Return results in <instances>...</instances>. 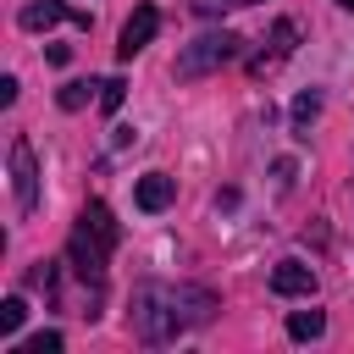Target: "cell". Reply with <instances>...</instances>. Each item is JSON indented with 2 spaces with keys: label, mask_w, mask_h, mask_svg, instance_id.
<instances>
[{
  "label": "cell",
  "mask_w": 354,
  "mask_h": 354,
  "mask_svg": "<svg viewBox=\"0 0 354 354\" xmlns=\"http://www.w3.org/2000/svg\"><path fill=\"white\" fill-rule=\"evenodd\" d=\"M271 288H277L282 299H304V293H315V271H310L304 260H282V266L271 271Z\"/></svg>",
  "instance_id": "cell-6"
},
{
  "label": "cell",
  "mask_w": 354,
  "mask_h": 354,
  "mask_svg": "<svg viewBox=\"0 0 354 354\" xmlns=\"http://www.w3.org/2000/svg\"><path fill=\"white\" fill-rule=\"evenodd\" d=\"M337 6H343V11H354V0H337Z\"/></svg>",
  "instance_id": "cell-16"
},
{
  "label": "cell",
  "mask_w": 354,
  "mask_h": 354,
  "mask_svg": "<svg viewBox=\"0 0 354 354\" xmlns=\"http://www.w3.org/2000/svg\"><path fill=\"white\" fill-rule=\"evenodd\" d=\"M210 293L205 288H166V282H144L138 293H133V332L144 337V343H166V337H177L183 326H194V321H205L210 315Z\"/></svg>",
  "instance_id": "cell-1"
},
{
  "label": "cell",
  "mask_w": 354,
  "mask_h": 354,
  "mask_svg": "<svg viewBox=\"0 0 354 354\" xmlns=\"http://www.w3.org/2000/svg\"><path fill=\"white\" fill-rule=\"evenodd\" d=\"M232 6H254V0H232Z\"/></svg>",
  "instance_id": "cell-17"
},
{
  "label": "cell",
  "mask_w": 354,
  "mask_h": 354,
  "mask_svg": "<svg viewBox=\"0 0 354 354\" xmlns=\"http://www.w3.org/2000/svg\"><path fill=\"white\" fill-rule=\"evenodd\" d=\"M133 199H138V210H166L171 199H177V183L166 177V171H149V177H138V188H133Z\"/></svg>",
  "instance_id": "cell-7"
},
{
  "label": "cell",
  "mask_w": 354,
  "mask_h": 354,
  "mask_svg": "<svg viewBox=\"0 0 354 354\" xmlns=\"http://www.w3.org/2000/svg\"><path fill=\"white\" fill-rule=\"evenodd\" d=\"M238 55V33H199L183 55H177V77H205L216 66H227Z\"/></svg>",
  "instance_id": "cell-3"
},
{
  "label": "cell",
  "mask_w": 354,
  "mask_h": 354,
  "mask_svg": "<svg viewBox=\"0 0 354 354\" xmlns=\"http://www.w3.org/2000/svg\"><path fill=\"white\" fill-rule=\"evenodd\" d=\"M17 354H61V332H39V337H28Z\"/></svg>",
  "instance_id": "cell-13"
},
{
  "label": "cell",
  "mask_w": 354,
  "mask_h": 354,
  "mask_svg": "<svg viewBox=\"0 0 354 354\" xmlns=\"http://www.w3.org/2000/svg\"><path fill=\"white\" fill-rule=\"evenodd\" d=\"M122 94H127V83H122V77H105V83H100V111H116Z\"/></svg>",
  "instance_id": "cell-15"
},
{
  "label": "cell",
  "mask_w": 354,
  "mask_h": 354,
  "mask_svg": "<svg viewBox=\"0 0 354 354\" xmlns=\"http://www.w3.org/2000/svg\"><path fill=\"white\" fill-rule=\"evenodd\" d=\"M11 194H17L22 216L39 205V166H33V144L28 138H11Z\"/></svg>",
  "instance_id": "cell-4"
},
{
  "label": "cell",
  "mask_w": 354,
  "mask_h": 354,
  "mask_svg": "<svg viewBox=\"0 0 354 354\" xmlns=\"http://www.w3.org/2000/svg\"><path fill=\"white\" fill-rule=\"evenodd\" d=\"M22 321H28V299H17V293H11V299H6V304H0V332H6V337H11V332H17V326H22Z\"/></svg>",
  "instance_id": "cell-10"
},
{
  "label": "cell",
  "mask_w": 354,
  "mask_h": 354,
  "mask_svg": "<svg viewBox=\"0 0 354 354\" xmlns=\"http://www.w3.org/2000/svg\"><path fill=\"white\" fill-rule=\"evenodd\" d=\"M155 33H160V11H155V6H138V11H133V17L122 22L116 55H122V61H133V55H138V50H144V44H149Z\"/></svg>",
  "instance_id": "cell-5"
},
{
  "label": "cell",
  "mask_w": 354,
  "mask_h": 354,
  "mask_svg": "<svg viewBox=\"0 0 354 354\" xmlns=\"http://www.w3.org/2000/svg\"><path fill=\"white\" fill-rule=\"evenodd\" d=\"M61 17H72V6H66V0H28V6H22V28H28V33L55 28Z\"/></svg>",
  "instance_id": "cell-8"
},
{
  "label": "cell",
  "mask_w": 354,
  "mask_h": 354,
  "mask_svg": "<svg viewBox=\"0 0 354 354\" xmlns=\"http://www.w3.org/2000/svg\"><path fill=\"white\" fill-rule=\"evenodd\" d=\"M55 100H61V111H83L88 105V83H61Z\"/></svg>",
  "instance_id": "cell-12"
},
{
  "label": "cell",
  "mask_w": 354,
  "mask_h": 354,
  "mask_svg": "<svg viewBox=\"0 0 354 354\" xmlns=\"http://www.w3.org/2000/svg\"><path fill=\"white\" fill-rule=\"evenodd\" d=\"M116 238H122V227H116L111 205L88 199L83 216H77V227H72V238H66L72 271H77L83 282H100V277H105V260H111V249H116Z\"/></svg>",
  "instance_id": "cell-2"
},
{
  "label": "cell",
  "mask_w": 354,
  "mask_h": 354,
  "mask_svg": "<svg viewBox=\"0 0 354 354\" xmlns=\"http://www.w3.org/2000/svg\"><path fill=\"white\" fill-rule=\"evenodd\" d=\"M321 332H326V315H321V310H293V315H288V337H293V343H315Z\"/></svg>",
  "instance_id": "cell-9"
},
{
  "label": "cell",
  "mask_w": 354,
  "mask_h": 354,
  "mask_svg": "<svg viewBox=\"0 0 354 354\" xmlns=\"http://www.w3.org/2000/svg\"><path fill=\"white\" fill-rule=\"evenodd\" d=\"M315 111H321V94H299V100H293V127H299V133H310Z\"/></svg>",
  "instance_id": "cell-11"
},
{
  "label": "cell",
  "mask_w": 354,
  "mask_h": 354,
  "mask_svg": "<svg viewBox=\"0 0 354 354\" xmlns=\"http://www.w3.org/2000/svg\"><path fill=\"white\" fill-rule=\"evenodd\" d=\"M271 44H277V55H293V44H299V28H293V22H277V28H271Z\"/></svg>",
  "instance_id": "cell-14"
}]
</instances>
